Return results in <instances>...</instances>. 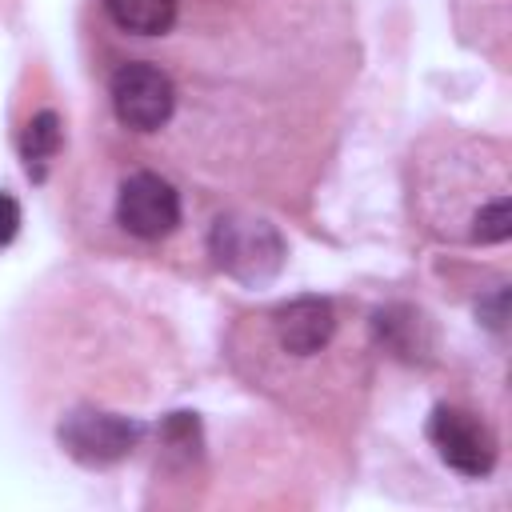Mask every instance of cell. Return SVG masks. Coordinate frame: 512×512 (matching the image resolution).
Returning <instances> with one entry per match:
<instances>
[{
	"label": "cell",
	"mask_w": 512,
	"mask_h": 512,
	"mask_svg": "<svg viewBox=\"0 0 512 512\" xmlns=\"http://www.w3.org/2000/svg\"><path fill=\"white\" fill-rule=\"evenodd\" d=\"M428 440L436 444L440 460L464 476H488L496 464V440L492 432L464 408L440 404L428 420Z\"/></svg>",
	"instance_id": "obj_3"
},
{
	"label": "cell",
	"mask_w": 512,
	"mask_h": 512,
	"mask_svg": "<svg viewBox=\"0 0 512 512\" xmlns=\"http://www.w3.org/2000/svg\"><path fill=\"white\" fill-rule=\"evenodd\" d=\"M108 16L136 36H160L176 20V0H104Z\"/></svg>",
	"instance_id": "obj_7"
},
{
	"label": "cell",
	"mask_w": 512,
	"mask_h": 512,
	"mask_svg": "<svg viewBox=\"0 0 512 512\" xmlns=\"http://www.w3.org/2000/svg\"><path fill=\"white\" fill-rule=\"evenodd\" d=\"M508 232H512V208H508V200H496V204H488V208L476 212V240L496 244V240H508Z\"/></svg>",
	"instance_id": "obj_9"
},
{
	"label": "cell",
	"mask_w": 512,
	"mask_h": 512,
	"mask_svg": "<svg viewBox=\"0 0 512 512\" xmlns=\"http://www.w3.org/2000/svg\"><path fill=\"white\" fill-rule=\"evenodd\" d=\"M112 108L120 124L136 132H156L176 108V88L156 64H124L112 76Z\"/></svg>",
	"instance_id": "obj_2"
},
{
	"label": "cell",
	"mask_w": 512,
	"mask_h": 512,
	"mask_svg": "<svg viewBox=\"0 0 512 512\" xmlns=\"http://www.w3.org/2000/svg\"><path fill=\"white\" fill-rule=\"evenodd\" d=\"M16 228H20V208H16L12 196L0 192V244H8L16 236Z\"/></svg>",
	"instance_id": "obj_10"
},
{
	"label": "cell",
	"mask_w": 512,
	"mask_h": 512,
	"mask_svg": "<svg viewBox=\"0 0 512 512\" xmlns=\"http://www.w3.org/2000/svg\"><path fill=\"white\" fill-rule=\"evenodd\" d=\"M136 436H140V428L132 420H124L116 412H96V408H76L60 424V444L80 464H116L132 452Z\"/></svg>",
	"instance_id": "obj_5"
},
{
	"label": "cell",
	"mask_w": 512,
	"mask_h": 512,
	"mask_svg": "<svg viewBox=\"0 0 512 512\" xmlns=\"http://www.w3.org/2000/svg\"><path fill=\"white\" fill-rule=\"evenodd\" d=\"M20 148H24L28 168H36V172H40V164L60 148V120H56V112H40V116H32V120H28V128H24Z\"/></svg>",
	"instance_id": "obj_8"
},
{
	"label": "cell",
	"mask_w": 512,
	"mask_h": 512,
	"mask_svg": "<svg viewBox=\"0 0 512 512\" xmlns=\"http://www.w3.org/2000/svg\"><path fill=\"white\" fill-rule=\"evenodd\" d=\"M332 332H336V316H332V304L320 296H300L276 312V336L292 356L320 352L332 340Z\"/></svg>",
	"instance_id": "obj_6"
},
{
	"label": "cell",
	"mask_w": 512,
	"mask_h": 512,
	"mask_svg": "<svg viewBox=\"0 0 512 512\" xmlns=\"http://www.w3.org/2000/svg\"><path fill=\"white\" fill-rule=\"evenodd\" d=\"M212 256L240 284H264L284 264V240L268 220L220 216L212 224Z\"/></svg>",
	"instance_id": "obj_1"
},
{
	"label": "cell",
	"mask_w": 512,
	"mask_h": 512,
	"mask_svg": "<svg viewBox=\"0 0 512 512\" xmlns=\"http://www.w3.org/2000/svg\"><path fill=\"white\" fill-rule=\"evenodd\" d=\"M116 220L140 240H160L180 224V196L164 176L136 172L120 184Z\"/></svg>",
	"instance_id": "obj_4"
}]
</instances>
